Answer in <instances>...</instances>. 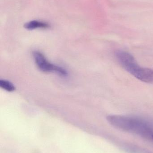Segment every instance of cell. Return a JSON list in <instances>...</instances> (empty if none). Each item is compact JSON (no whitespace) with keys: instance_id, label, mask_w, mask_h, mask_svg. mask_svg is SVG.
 <instances>
[{"instance_id":"1","label":"cell","mask_w":153,"mask_h":153,"mask_svg":"<svg viewBox=\"0 0 153 153\" xmlns=\"http://www.w3.org/2000/svg\"><path fill=\"white\" fill-rule=\"evenodd\" d=\"M107 119L111 126L122 131L143 136L152 137V125L143 119L121 115H110Z\"/></svg>"},{"instance_id":"2","label":"cell","mask_w":153,"mask_h":153,"mask_svg":"<svg viewBox=\"0 0 153 153\" xmlns=\"http://www.w3.org/2000/svg\"><path fill=\"white\" fill-rule=\"evenodd\" d=\"M115 56L122 67L136 78L143 70L132 55L126 51L119 50L115 53Z\"/></svg>"},{"instance_id":"3","label":"cell","mask_w":153,"mask_h":153,"mask_svg":"<svg viewBox=\"0 0 153 153\" xmlns=\"http://www.w3.org/2000/svg\"><path fill=\"white\" fill-rule=\"evenodd\" d=\"M33 56L36 64L39 69L45 73L55 72L63 76L67 74L65 70L62 67L54 65L50 63L46 59L44 55L38 51H35L33 53Z\"/></svg>"},{"instance_id":"4","label":"cell","mask_w":153,"mask_h":153,"mask_svg":"<svg viewBox=\"0 0 153 153\" xmlns=\"http://www.w3.org/2000/svg\"><path fill=\"white\" fill-rule=\"evenodd\" d=\"M50 24L48 22L43 21L33 20L26 22L24 27L28 30H34L37 29H48L50 28Z\"/></svg>"},{"instance_id":"5","label":"cell","mask_w":153,"mask_h":153,"mask_svg":"<svg viewBox=\"0 0 153 153\" xmlns=\"http://www.w3.org/2000/svg\"><path fill=\"white\" fill-rule=\"evenodd\" d=\"M0 86L4 90L9 92H13L15 90V86L13 84L7 80L1 79Z\"/></svg>"}]
</instances>
